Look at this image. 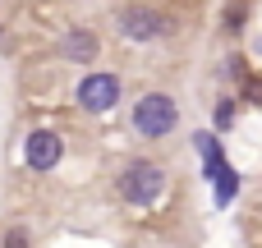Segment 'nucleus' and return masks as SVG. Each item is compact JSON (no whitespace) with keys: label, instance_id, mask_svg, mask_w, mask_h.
I'll list each match as a JSON object with an SVG mask.
<instances>
[{"label":"nucleus","instance_id":"423d86ee","mask_svg":"<svg viewBox=\"0 0 262 248\" xmlns=\"http://www.w3.org/2000/svg\"><path fill=\"white\" fill-rule=\"evenodd\" d=\"M193 147L203 152V175H207V179L216 184V179H221V175L230 170V166H226V156H221V143H216L212 133H193Z\"/></svg>","mask_w":262,"mask_h":248},{"label":"nucleus","instance_id":"1a4fd4ad","mask_svg":"<svg viewBox=\"0 0 262 248\" xmlns=\"http://www.w3.org/2000/svg\"><path fill=\"white\" fill-rule=\"evenodd\" d=\"M0 248H32V235H28L23 226H9L5 239H0Z\"/></svg>","mask_w":262,"mask_h":248},{"label":"nucleus","instance_id":"39448f33","mask_svg":"<svg viewBox=\"0 0 262 248\" xmlns=\"http://www.w3.org/2000/svg\"><path fill=\"white\" fill-rule=\"evenodd\" d=\"M120 32H124L129 41H147V37H157V32H161V18H157L152 9L129 5V9H120Z\"/></svg>","mask_w":262,"mask_h":248},{"label":"nucleus","instance_id":"9d476101","mask_svg":"<svg viewBox=\"0 0 262 248\" xmlns=\"http://www.w3.org/2000/svg\"><path fill=\"white\" fill-rule=\"evenodd\" d=\"M230 124H235V101L226 97V101L216 106V129H230Z\"/></svg>","mask_w":262,"mask_h":248},{"label":"nucleus","instance_id":"f03ea898","mask_svg":"<svg viewBox=\"0 0 262 248\" xmlns=\"http://www.w3.org/2000/svg\"><path fill=\"white\" fill-rule=\"evenodd\" d=\"M175 124H180V106H175L166 92H147V97L134 106V129H138L143 138H166Z\"/></svg>","mask_w":262,"mask_h":248},{"label":"nucleus","instance_id":"20e7f679","mask_svg":"<svg viewBox=\"0 0 262 248\" xmlns=\"http://www.w3.org/2000/svg\"><path fill=\"white\" fill-rule=\"evenodd\" d=\"M60 156H64L60 133H51V129H32V133L23 138V161H28L32 170H55Z\"/></svg>","mask_w":262,"mask_h":248},{"label":"nucleus","instance_id":"0eeeda50","mask_svg":"<svg viewBox=\"0 0 262 248\" xmlns=\"http://www.w3.org/2000/svg\"><path fill=\"white\" fill-rule=\"evenodd\" d=\"M97 55V37L88 32V28H74V32H64V60H78V64H88Z\"/></svg>","mask_w":262,"mask_h":248},{"label":"nucleus","instance_id":"7ed1b4c3","mask_svg":"<svg viewBox=\"0 0 262 248\" xmlns=\"http://www.w3.org/2000/svg\"><path fill=\"white\" fill-rule=\"evenodd\" d=\"M115 101H120V78H115V74H88V78L78 83V106H83V110L106 115Z\"/></svg>","mask_w":262,"mask_h":248},{"label":"nucleus","instance_id":"f257e3e1","mask_svg":"<svg viewBox=\"0 0 262 248\" xmlns=\"http://www.w3.org/2000/svg\"><path fill=\"white\" fill-rule=\"evenodd\" d=\"M166 193V170L152 166V161H134L120 170V198L134 202V207H152L157 198Z\"/></svg>","mask_w":262,"mask_h":248},{"label":"nucleus","instance_id":"6e6552de","mask_svg":"<svg viewBox=\"0 0 262 248\" xmlns=\"http://www.w3.org/2000/svg\"><path fill=\"white\" fill-rule=\"evenodd\" d=\"M239 193V175L235 170H226L221 179H216V207H230V198Z\"/></svg>","mask_w":262,"mask_h":248}]
</instances>
